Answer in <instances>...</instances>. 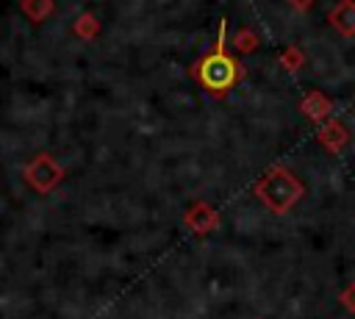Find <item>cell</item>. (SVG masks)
<instances>
[{"label": "cell", "mask_w": 355, "mask_h": 319, "mask_svg": "<svg viewBox=\"0 0 355 319\" xmlns=\"http://www.w3.org/2000/svg\"><path fill=\"white\" fill-rule=\"evenodd\" d=\"M197 75H200L202 86H208L214 92H225V89H230L236 83L239 69H236V61L230 58V53L225 50V22L219 25V44H216V50L208 53L200 61Z\"/></svg>", "instance_id": "1"}]
</instances>
